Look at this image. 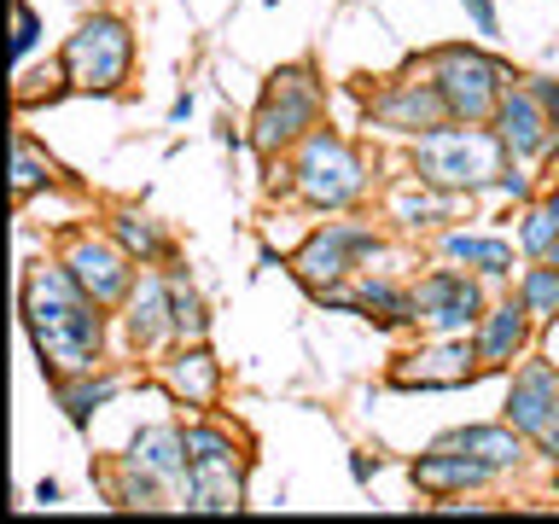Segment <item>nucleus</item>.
Listing matches in <instances>:
<instances>
[{"label":"nucleus","instance_id":"9d476101","mask_svg":"<svg viewBox=\"0 0 559 524\" xmlns=\"http://www.w3.org/2000/svg\"><path fill=\"white\" fill-rule=\"evenodd\" d=\"M59 262L70 274H76V286L94 297V303H129V291H134V269H129V251L122 245H111V239H99V234H70L64 239V251H59Z\"/></svg>","mask_w":559,"mask_h":524},{"label":"nucleus","instance_id":"a878e982","mask_svg":"<svg viewBox=\"0 0 559 524\" xmlns=\"http://www.w3.org/2000/svg\"><path fill=\"white\" fill-rule=\"evenodd\" d=\"M519 297H524V309L536 314V326L559 321V262H536V269H524Z\"/></svg>","mask_w":559,"mask_h":524},{"label":"nucleus","instance_id":"4468645a","mask_svg":"<svg viewBox=\"0 0 559 524\" xmlns=\"http://www.w3.org/2000/svg\"><path fill=\"white\" fill-rule=\"evenodd\" d=\"M531 326H536V314L524 309V297H507V303L496 309H484V321H478V361H484V373H507L519 356H524V344H531Z\"/></svg>","mask_w":559,"mask_h":524},{"label":"nucleus","instance_id":"7c9ffc66","mask_svg":"<svg viewBox=\"0 0 559 524\" xmlns=\"http://www.w3.org/2000/svg\"><path fill=\"white\" fill-rule=\"evenodd\" d=\"M531 94L542 99V111H548L554 129H559V82H554V76H531Z\"/></svg>","mask_w":559,"mask_h":524},{"label":"nucleus","instance_id":"c85d7f7f","mask_svg":"<svg viewBox=\"0 0 559 524\" xmlns=\"http://www.w3.org/2000/svg\"><path fill=\"white\" fill-rule=\"evenodd\" d=\"M461 7H466V17H472V29H478V35H484V41H489V35H501V17H496V0H461Z\"/></svg>","mask_w":559,"mask_h":524},{"label":"nucleus","instance_id":"7ed1b4c3","mask_svg":"<svg viewBox=\"0 0 559 524\" xmlns=\"http://www.w3.org/2000/svg\"><path fill=\"white\" fill-rule=\"evenodd\" d=\"M134 76V29L111 12L82 17L76 35H64L59 82L70 94H122Z\"/></svg>","mask_w":559,"mask_h":524},{"label":"nucleus","instance_id":"f257e3e1","mask_svg":"<svg viewBox=\"0 0 559 524\" xmlns=\"http://www.w3.org/2000/svg\"><path fill=\"white\" fill-rule=\"evenodd\" d=\"M24 326L52 384L94 373L105 349V303H94L76 286V274L64 262H29L24 269Z\"/></svg>","mask_w":559,"mask_h":524},{"label":"nucleus","instance_id":"cd10ccee","mask_svg":"<svg viewBox=\"0 0 559 524\" xmlns=\"http://www.w3.org/2000/svg\"><path fill=\"white\" fill-rule=\"evenodd\" d=\"M35 35H41V17H35L29 0H17V35H12V52H17V59H29Z\"/></svg>","mask_w":559,"mask_h":524},{"label":"nucleus","instance_id":"9b49d317","mask_svg":"<svg viewBox=\"0 0 559 524\" xmlns=\"http://www.w3.org/2000/svg\"><path fill=\"white\" fill-rule=\"evenodd\" d=\"M472 373H484L478 361V344L466 338H437L426 349H408V356L391 361V384L396 391H454V384H466Z\"/></svg>","mask_w":559,"mask_h":524},{"label":"nucleus","instance_id":"5701e85b","mask_svg":"<svg viewBox=\"0 0 559 524\" xmlns=\"http://www.w3.org/2000/svg\"><path fill=\"white\" fill-rule=\"evenodd\" d=\"M52 181H59V164H52L29 134H17L12 140V199H29V192H41Z\"/></svg>","mask_w":559,"mask_h":524},{"label":"nucleus","instance_id":"a211bd4d","mask_svg":"<svg viewBox=\"0 0 559 524\" xmlns=\"http://www.w3.org/2000/svg\"><path fill=\"white\" fill-rule=\"evenodd\" d=\"M129 461L146 472V478H157L164 489H181L187 484V437H181V426H146L134 437Z\"/></svg>","mask_w":559,"mask_h":524},{"label":"nucleus","instance_id":"6e6552de","mask_svg":"<svg viewBox=\"0 0 559 524\" xmlns=\"http://www.w3.org/2000/svg\"><path fill=\"white\" fill-rule=\"evenodd\" d=\"M373 251H379L373 227H361V222H326V227H314V234L297 245L292 274L304 279L309 291H326V286H338V279L356 269L361 257H373Z\"/></svg>","mask_w":559,"mask_h":524},{"label":"nucleus","instance_id":"dca6fc26","mask_svg":"<svg viewBox=\"0 0 559 524\" xmlns=\"http://www.w3.org/2000/svg\"><path fill=\"white\" fill-rule=\"evenodd\" d=\"M554 402H559V367L554 361H524L513 373V384H507V426L536 437L542 419L554 414Z\"/></svg>","mask_w":559,"mask_h":524},{"label":"nucleus","instance_id":"c9c22d12","mask_svg":"<svg viewBox=\"0 0 559 524\" xmlns=\"http://www.w3.org/2000/svg\"><path fill=\"white\" fill-rule=\"evenodd\" d=\"M548 210H554V216H559V175H554V192H548Z\"/></svg>","mask_w":559,"mask_h":524},{"label":"nucleus","instance_id":"412c9836","mask_svg":"<svg viewBox=\"0 0 559 524\" xmlns=\"http://www.w3.org/2000/svg\"><path fill=\"white\" fill-rule=\"evenodd\" d=\"M443 257L449 262H466V269H478L489 279H501V274H513V245L496 239V234H443Z\"/></svg>","mask_w":559,"mask_h":524},{"label":"nucleus","instance_id":"f03ea898","mask_svg":"<svg viewBox=\"0 0 559 524\" xmlns=\"http://www.w3.org/2000/svg\"><path fill=\"white\" fill-rule=\"evenodd\" d=\"M507 157H513V152H507L501 134L478 129V122L449 117L443 129H431V134L414 140V181L443 187V192H478V187H489L507 169Z\"/></svg>","mask_w":559,"mask_h":524},{"label":"nucleus","instance_id":"6ab92c4d","mask_svg":"<svg viewBox=\"0 0 559 524\" xmlns=\"http://www.w3.org/2000/svg\"><path fill=\"white\" fill-rule=\"evenodd\" d=\"M164 338H175V321H169V279L146 274V279L129 291V344H134V349H157Z\"/></svg>","mask_w":559,"mask_h":524},{"label":"nucleus","instance_id":"f704fd0d","mask_svg":"<svg viewBox=\"0 0 559 524\" xmlns=\"http://www.w3.org/2000/svg\"><path fill=\"white\" fill-rule=\"evenodd\" d=\"M169 117H175V122H187V117H192V94L175 99V105H169Z\"/></svg>","mask_w":559,"mask_h":524},{"label":"nucleus","instance_id":"72a5a7b5","mask_svg":"<svg viewBox=\"0 0 559 524\" xmlns=\"http://www.w3.org/2000/svg\"><path fill=\"white\" fill-rule=\"evenodd\" d=\"M35 501L52 507V501H59V484H52V478H47V484H35Z\"/></svg>","mask_w":559,"mask_h":524},{"label":"nucleus","instance_id":"ddd939ff","mask_svg":"<svg viewBox=\"0 0 559 524\" xmlns=\"http://www.w3.org/2000/svg\"><path fill=\"white\" fill-rule=\"evenodd\" d=\"M157 384H164V396L181 402V408H216V396H222V361L210 356L204 344H181L175 356L157 361Z\"/></svg>","mask_w":559,"mask_h":524},{"label":"nucleus","instance_id":"4be33fe9","mask_svg":"<svg viewBox=\"0 0 559 524\" xmlns=\"http://www.w3.org/2000/svg\"><path fill=\"white\" fill-rule=\"evenodd\" d=\"M169 321H175V344H204L210 338V309L204 297L192 291V279L181 269H169Z\"/></svg>","mask_w":559,"mask_h":524},{"label":"nucleus","instance_id":"39448f33","mask_svg":"<svg viewBox=\"0 0 559 524\" xmlns=\"http://www.w3.org/2000/svg\"><path fill=\"white\" fill-rule=\"evenodd\" d=\"M187 513H239L245 507V449L222 426H187Z\"/></svg>","mask_w":559,"mask_h":524},{"label":"nucleus","instance_id":"0eeeda50","mask_svg":"<svg viewBox=\"0 0 559 524\" xmlns=\"http://www.w3.org/2000/svg\"><path fill=\"white\" fill-rule=\"evenodd\" d=\"M431 82L437 94L449 99V117L461 122H496V105L513 82H507V64L489 59L478 47H437L431 52Z\"/></svg>","mask_w":559,"mask_h":524},{"label":"nucleus","instance_id":"20e7f679","mask_svg":"<svg viewBox=\"0 0 559 524\" xmlns=\"http://www.w3.org/2000/svg\"><path fill=\"white\" fill-rule=\"evenodd\" d=\"M321 111H326V87L314 82L309 64L274 70L269 87H262L257 117H251V146H257V157H280L286 146H297L304 134H314V129H321Z\"/></svg>","mask_w":559,"mask_h":524},{"label":"nucleus","instance_id":"c756f323","mask_svg":"<svg viewBox=\"0 0 559 524\" xmlns=\"http://www.w3.org/2000/svg\"><path fill=\"white\" fill-rule=\"evenodd\" d=\"M531 443H536L542 454H548V461H559V402H554V414L542 419V431L531 437Z\"/></svg>","mask_w":559,"mask_h":524},{"label":"nucleus","instance_id":"2eb2a0df","mask_svg":"<svg viewBox=\"0 0 559 524\" xmlns=\"http://www.w3.org/2000/svg\"><path fill=\"white\" fill-rule=\"evenodd\" d=\"M496 134L507 140V152L513 157H536V152H548L559 129H554V117L542 111V99L531 94V82L524 87H507L501 105H496Z\"/></svg>","mask_w":559,"mask_h":524},{"label":"nucleus","instance_id":"aec40b11","mask_svg":"<svg viewBox=\"0 0 559 524\" xmlns=\"http://www.w3.org/2000/svg\"><path fill=\"white\" fill-rule=\"evenodd\" d=\"M519 426H466V431H449V437H437V449H461V454H472V461H484V466H496V472H507V466H519Z\"/></svg>","mask_w":559,"mask_h":524},{"label":"nucleus","instance_id":"1a4fd4ad","mask_svg":"<svg viewBox=\"0 0 559 524\" xmlns=\"http://www.w3.org/2000/svg\"><path fill=\"white\" fill-rule=\"evenodd\" d=\"M414 321L431 332V338H461V332H478L484 321V291L478 279L461 269H431L414 286Z\"/></svg>","mask_w":559,"mask_h":524},{"label":"nucleus","instance_id":"393cba45","mask_svg":"<svg viewBox=\"0 0 559 524\" xmlns=\"http://www.w3.org/2000/svg\"><path fill=\"white\" fill-rule=\"evenodd\" d=\"M111 234H117V245H122L134 262H164V257H169V239L157 234V222H146L140 210H122V216L111 222Z\"/></svg>","mask_w":559,"mask_h":524},{"label":"nucleus","instance_id":"b1692460","mask_svg":"<svg viewBox=\"0 0 559 524\" xmlns=\"http://www.w3.org/2000/svg\"><path fill=\"white\" fill-rule=\"evenodd\" d=\"M59 391V402H64V414H70V426H87L105 402L117 396V379H94V373H76V379H59L52 384Z\"/></svg>","mask_w":559,"mask_h":524},{"label":"nucleus","instance_id":"e433bc0d","mask_svg":"<svg viewBox=\"0 0 559 524\" xmlns=\"http://www.w3.org/2000/svg\"><path fill=\"white\" fill-rule=\"evenodd\" d=\"M548 262H559V251H554V257H548Z\"/></svg>","mask_w":559,"mask_h":524},{"label":"nucleus","instance_id":"f3484780","mask_svg":"<svg viewBox=\"0 0 559 524\" xmlns=\"http://www.w3.org/2000/svg\"><path fill=\"white\" fill-rule=\"evenodd\" d=\"M408 478H414L419 496L443 501V496H461V489L489 484V478H496V466L472 461V454H461V449H431V454H419V461L408 466Z\"/></svg>","mask_w":559,"mask_h":524},{"label":"nucleus","instance_id":"f8f14e48","mask_svg":"<svg viewBox=\"0 0 559 524\" xmlns=\"http://www.w3.org/2000/svg\"><path fill=\"white\" fill-rule=\"evenodd\" d=\"M367 117L379 122V129H396V134H431L449 122V99L437 94V82H391L384 94H373L367 105Z\"/></svg>","mask_w":559,"mask_h":524},{"label":"nucleus","instance_id":"473e14b6","mask_svg":"<svg viewBox=\"0 0 559 524\" xmlns=\"http://www.w3.org/2000/svg\"><path fill=\"white\" fill-rule=\"evenodd\" d=\"M349 472H356V484H367L379 472V461H367V454H356V461H349Z\"/></svg>","mask_w":559,"mask_h":524},{"label":"nucleus","instance_id":"bb28decb","mask_svg":"<svg viewBox=\"0 0 559 524\" xmlns=\"http://www.w3.org/2000/svg\"><path fill=\"white\" fill-rule=\"evenodd\" d=\"M519 245H524V251H531L536 262H548V257L559 251V216H554L548 204L524 216V227H519Z\"/></svg>","mask_w":559,"mask_h":524},{"label":"nucleus","instance_id":"2f4dec72","mask_svg":"<svg viewBox=\"0 0 559 524\" xmlns=\"http://www.w3.org/2000/svg\"><path fill=\"white\" fill-rule=\"evenodd\" d=\"M496 187H501V192H507V199H531V181H524V175H519V169H513V164H507V169H501V175H496Z\"/></svg>","mask_w":559,"mask_h":524},{"label":"nucleus","instance_id":"423d86ee","mask_svg":"<svg viewBox=\"0 0 559 524\" xmlns=\"http://www.w3.org/2000/svg\"><path fill=\"white\" fill-rule=\"evenodd\" d=\"M367 192V164L344 134L314 129L297 140V199L309 210H344Z\"/></svg>","mask_w":559,"mask_h":524}]
</instances>
